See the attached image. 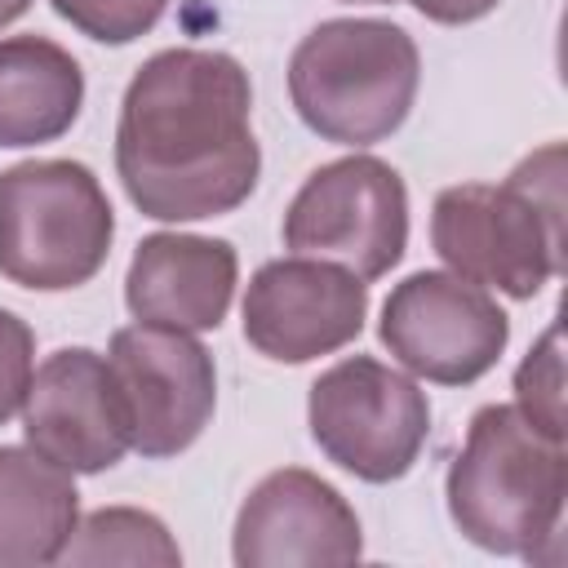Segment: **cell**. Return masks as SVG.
I'll use <instances>...</instances> for the list:
<instances>
[{
    "label": "cell",
    "instance_id": "277c9868",
    "mask_svg": "<svg viewBox=\"0 0 568 568\" xmlns=\"http://www.w3.org/2000/svg\"><path fill=\"white\" fill-rule=\"evenodd\" d=\"M422 84L417 40L386 18H328L288 58L297 120L337 146L386 142L413 111Z\"/></svg>",
    "mask_w": 568,
    "mask_h": 568
},
{
    "label": "cell",
    "instance_id": "2e32d148",
    "mask_svg": "<svg viewBox=\"0 0 568 568\" xmlns=\"http://www.w3.org/2000/svg\"><path fill=\"white\" fill-rule=\"evenodd\" d=\"M62 564H151V568H178L182 546L173 541L169 524L138 506H98L89 510L67 550Z\"/></svg>",
    "mask_w": 568,
    "mask_h": 568
},
{
    "label": "cell",
    "instance_id": "5bb4252c",
    "mask_svg": "<svg viewBox=\"0 0 568 568\" xmlns=\"http://www.w3.org/2000/svg\"><path fill=\"white\" fill-rule=\"evenodd\" d=\"M84 106V71L49 36L0 40V146L22 151L71 133Z\"/></svg>",
    "mask_w": 568,
    "mask_h": 568
},
{
    "label": "cell",
    "instance_id": "52a82bcc",
    "mask_svg": "<svg viewBox=\"0 0 568 568\" xmlns=\"http://www.w3.org/2000/svg\"><path fill=\"white\" fill-rule=\"evenodd\" d=\"M280 235L288 253L337 262L373 284L408 248V186L377 155L328 160L288 200Z\"/></svg>",
    "mask_w": 568,
    "mask_h": 568
},
{
    "label": "cell",
    "instance_id": "30bf717a",
    "mask_svg": "<svg viewBox=\"0 0 568 568\" xmlns=\"http://www.w3.org/2000/svg\"><path fill=\"white\" fill-rule=\"evenodd\" d=\"M244 342L275 364H311L364 333L368 284L324 257L262 262L240 302Z\"/></svg>",
    "mask_w": 568,
    "mask_h": 568
},
{
    "label": "cell",
    "instance_id": "ac0fdd59",
    "mask_svg": "<svg viewBox=\"0 0 568 568\" xmlns=\"http://www.w3.org/2000/svg\"><path fill=\"white\" fill-rule=\"evenodd\" d=\"M62 22L98 44H133L142 40L169 9V0H49Z\"/></svg>",
    "mask_w": 568,
    "mask_h": 568
},
{
    "label": "cell",
    "instance_id": "5b68a950",
    "mask_svg": "<svg viewBox=\"0 0 568 568\" xmlns=\"http://www.w3.org/2000/svg\"><path fill=\"white\" fill-rule=\"evenodd\" d=\"M115 240L98 173L80 160H22L0 173V275L31 293L89 284Z\"/></svg>",
    "mask_w": 568,
    "mask_h": 568
},
{
    "label": "cell",
    "instance_id": "d6986e66",
    "mask_svg": "<svg viewBox=\"0 0 568 568\" xmlns=\"http://www.w3.org/2000/svg\"><path fill=\"white\" fill-rule=\"evenodd\" d=\"M31 373H36V333L22 315L0 306V426L22 413Z\"/></svg>",
    "mask_w": 568,
    "mask_h": 568
},
{
    "label": "cell",
    "instance_id": "7402d4cb",
    "mask_svg": "<svg viewBox=\"0 0 568 568\" xmlns=\"http://www.w3.org/2000/svg\"><path fill=\"white\" fill-rule=\"evenodd\" d=\"M346 4H395V0H346Z\"/></svg>",
    "mask_w": 568,
    "mask_h": 568
},
{
    "label": "cell",
    "instance_id": "7c38bea8",
    "mask_svg": "<svg viewBox=\"0 0 568 568\" xmlns=\"http://www.w3.org/2000/svg\"><path fill=\"white\" fill-rule=\"evenodd\" d=\"M22 435L71 475H102L120 466L129 430L106 355L89 346H58L44 355L22 399Z\"/></svg>",
    "mask_w": 568,
    "mask_h": 568
},
{
    "label": "cell",
    "instance_id": "44dd1931",
    "mask_svg": "<svg viewBox=\"0 0 568 568\" xmlns=\"http://www.w3.org/2000/svg\"><path fill=\"white\" fill-rule=\"evenodd\" d=\"M27 9H31V0H0V31H4L9 22H18Z\"/></svg>",
    "mask_w": 568,
    "mask_h": 568
},
{
    "label": "cell",
    "instance_id": "8992f818",
    "mask_svg": "<svg viewBox=\"0 0 568 568\" xmlns=\"http://www.w3.org/2000/svg\"><path fill=\"white\" fill-rule=\"evenodd\" d=\"M306 426L315 448L346 475L395 484L426 448L430 399L408 373L373 355H346L311 382Z\"/></svg>",
    "mask_w": 568,
    "mask_h": 568
},
{
    "label": "cell",
    "instance_id": "7a4b0ae2",
    "mask_svg": "<svg viewBox=\"0 0 568 568\" xmlns=\"http://www.w3.org/2000/svg\"><path fill=\"white\" fill-rule=\"evenodd\" d=\"M430 244L439 262L515 302L564 271V146L546 142L501 182H457L435 195Z\"/></svg>",
    "mask_w": 568,
    "mask_h": 568
},
{
    "label": "cell",
    "instance_id": "9c48e42d",
    "mask_svg": "<svg viewBox=\"0 0 568 568\" xmlns=\"http://www.w3.org/2000/svg\"><path fill=\"white\" fill-rule=\"evenodd\" d=\"M377 337L404 373L435 386H470L497 368L510 315L488 288L453 271H413L382 302Z\"/></svg>",
    "mask_w": 568,
    "mask_h": 568
},
{
    "label": "cell",
    "instance_id": "3957f363",
    "mask_svg": "<svg viewBox=\"0 0 568 568\" xmlns=\"http://www.w3.org/2000/svg\"><path fill=\"white\" fill-rule=\"evenodd\" d=\"M564 497V435L541 430L515 404H484L444 475V501L457 532L488 555L541 559V546L559 541Z\"/></svg>",
    "mask_w": 568,
    "mask_h": 568
},
{
    "label": "cell",
    "instance_id": "ffe728a7",
    "mask_svg": "<svg viewBox=\"0 0 568 568\" xmlns=\"http://www.w3.org/2000/svg\"><path fill=\"white\" fill-rule=\"evenodd\" d=\"M426 22H439V27H466V22H479L488 18L501 0H408Z\"/></svg>",
    "mask_w": 568,
    "mask_h": 568
},
{
    "label": "cell",
    "instance_id": "ba28073f",
    "mask_svg": "<svg viewBox=\"0 0 568 568\" xmlns=\"http://www.w3.org/2000/svg\"><path fill=\"white\" fill-rule=\"evenodd\" d=\"M106 368L133 453L164 462L204 435L217 408V368L195 333L142 320L124 324L106 342Z\"/></svg>",
    "mask_w": 568,
    "mask_h": 568
},
{
    "label": "cell",
    "instance_id": "4fadbf2b",
    "mask_svg": "<svg viewBox=\"0 0 568 568\" xmlns=\"http://www.w3.org/2000/svg\"><path fill=\"white\" fill-rule=\"evenodd\" d=\"M240 284V253L231 240L155 231L138 240L124 271V306L142 324L209 333L226 320Z\"/></svg>",
    "mask_w": 568,
    "mask_h": 568
},
{
    "label": "cell",
    "instance_id": "6da1fadb",
    "mask_svg": "<svg viewBox=\"0 0 568 568\" xmlns=\"http://www.w3.org/2000/svg\"><path fill=\"white\" fill-rule=\"evenodd\" d=\"M262 173L248 71L222 49L151 53L115 120V178L129 204L155 222L235 213Z\"/></svg>",
    "mask_w": 568,
    "mask_h": 568
},
{
    "label": "cell",
    "instance_id": "8fae6325",
    "mask_svg": "<svg viewBox=\"0 0 568 568\" xmlns=\"http://www.w3.org/2000/svg\"><path fill=\"white\" fill-rule=\"evenodd\" d=\"M359 555L364 528L355 506L306 466H280L262 475L240 501L231 528V559L240 568L355 564Z\"/></svg>",
    "mask_w": 568,
    "mask_h": 568
},
{
    "label": "cell",
    "instance_id": "9a60e30c",
    "mask_svg": "<svg viewBox=\"0 0 568 568\" xmlns=\"http://www.w3.org/2000/svg\"><path fill=\"white\" fill-rule=\"evenodd\" d=\"M80 524L71 470L31 444H0V568L58 564Z\"/></svg>",
    "mask_w": 568,
    "mask_h": 568
},
{
    "label": "cell",
    "instance_id": "e0dca14e",
    "mask_svg": "<svg viewBox=\"0 0 568 568\" xmlns=\"http://www.w3.org/2000/svg\"><path fill=\"white\" fill-rule=\"evenodd\" d=\"M515 408L524 417H532L541 430L564 435V342H559V324H550L528 355L515 368Z\"/></svg>",
    "mask_w": 568,
    "mask_h": 568
}]
</instances>
